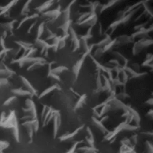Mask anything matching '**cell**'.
I'll return each mask as SVG.
<instances>
[{"mask_svg":"<svg viewBox=\"0 0 153 153\" xmlns=\"http://www.w3.org/2000/svg\"><path fill=\"white\" fill-rule=\"evenodd\" d=\"M19 100H18V97L12 95L11 96L7 98L4 102V106L9 108H14L16 105H17Z\"/></svg>","mask_w":153,"mask_h":153,"instance_id":"2","label":"cell"},{"mask_svg":"<svg viewBox=\"0 0 153 153\" xmlns=\"http://www.w3.org/2000/svg\"><path fill=\"white\" fill-rule=\"evenodd\" d=\"M12 94L13 95H14L17 97H30L32 96H33L29 91L23 88H16L13 89L12 90Z\"/></svg>","mask_w":153,"mask_h":153,"instance_id":"1","label":"cell"}]
</instances>
